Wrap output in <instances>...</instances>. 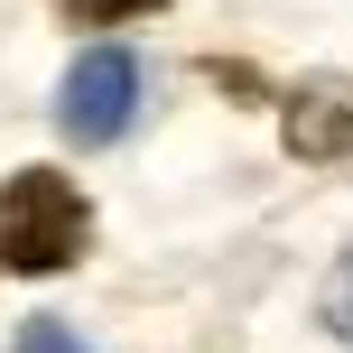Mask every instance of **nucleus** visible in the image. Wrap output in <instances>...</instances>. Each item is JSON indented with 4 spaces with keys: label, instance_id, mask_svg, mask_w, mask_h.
<instances>
[{
    "label": "nucleus",
    "instance_id": "2",
    "mask_svg": "<svg viewBox=\"0 0 353 353\" xmlns=\"http://www.w3.org/2000/svg\"><path fill=\"white\" fill-rule=\"evenodd\" d=\"M130 112H140V65H130L121 47H93L65 65V84H56V130H65L74 149H112L130 130Z\"/></svg>",
    "mask_w": 353,
    "mask_h": 353
},
{
    "label": "nucleus",
    "instance_id": "6",
    "mask_svg": "<svg viewBox=\"0 0 353 353\" xmlns=\"http://www.w3.org/2000/svg\"><path fill=\"white\" fill-rule=\"evenodd\" d=\"M325 325L353 344V251H344V270H335V279H325Z\"/></svg>",
    "mask_w": 353,
    "mask_h": 353
},
{
    "label": "nucleus",
    "instance_id": "5",
    "mask_svg": "<svg viewBox=\"0 0 353 353\" xmlns=\"http://www.w3.org/2000/svg\"><path fill=\"white\" fill-rule=\"evenodd\" d=\"M19 353H93V344H74L56 316H28V325H19Z\"/></svg>",
    "mask_w": 353,
    "mask_h": 353
},
{
    "label": "nucleus",
    "instance_id": "3",
    "mask_svg": "<svg viewBox=\"0 0 353 353\" xmlns=\"http://www.w3.org/2000/svg\"><path fill=\"white\" fill-rule=\"evenodd\" d=\"M279 130H288V149L316 159V168L353 159V74H307V84L279 103Z\"/></svg>",
    "mask_w": 353,
    "mask_h": 353
},
{
    "label": "nucleus",
    "instance_id": "4",
    "mask_svg": "<svg viewBox=\"0 0 353 353\" xmlns=\"http://www.w3.org/2000/svg\"><path fill=\"white\" fill-rule=\"evenodd\" d=\"M140 10H168V0H65L74 28H112V19H140Z\"/></svg>",
    "mask_w": 353,
    "mask_h": 353
},
{
    "label": "nucleus",
    "instance_id": "1",
    "mask_svg": "<svg viewBox=\"0 0 353 353\" xmlns=\"http://www.w3.org/2000/svg\"><path fill=\"white\" fill-rule=\"evenodd\" d=\"M93 251V205L74 195L65 168H19L0 186V270H28V279H56Z\"/></svg>",
    "mask_w": 353,
    "mask_h": 353
}]
</instances>
